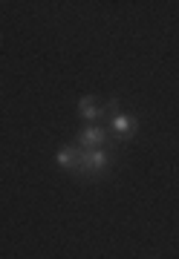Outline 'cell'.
Segmentation results:
<instances>
[{
	"mask_svg": "<svg viewBox=\"0 0 179 259\" xmlns=\"http://www.w3.org/2000/svg\"><path fill=\"white\" fill-rule=\"evenodd\" d=\"M104 141H107V130L104 127H87V130H81V136H78V147L98 150V147H104Z\"/></svg>",
	"mask_w": 179,
	"mask_h": 259,
	"instance_id": "1",
	"label": "cell"
},
{
	"mask_svg": "<svg viewBox=\"0 0 179 259\" xmlns=\"http://www.w3.org/2000/svg\"><path fill=\"white\" fill-rule=\"evenodd\" d=\"M110 130L116 136H130V133H136V118L124 115V112H116V115H110Z\"/></svg>",
	"mask_w": 179,
	"mask_h": 259,
	"instance_id": "2",
	"label": "cell"
},
{
	"mask_svg": "<svg viewBox=\"0 0 179 259\" xmlns=\"http://www.w3.org/2000/svg\"><path fill=\"white\" fill-rule=\"evenodd\" d=\"M107 167H110V153L104 147L90 150V176H101Z\"/></svg>",
	"mask_w": 179,
	"mask_h": 259,
	"instance_id": "3",
	"label": "cell"
},
{
	"mask_svg": "<svg viewBox=\"0 0 179 259\" xmlns=\"http://www.w3.org/2000/svg\"><path fill=\"white\" fill-rule=\"evenodd\" d=\"M58 164L69 170V173H76V164H78V147H64L58 153Z\"/></svg>",
	"mask_w": 179,
	"mask_h": 259,
	"instance_id": "4",
	"label": "cell"
},
{
	"mask_svg": "<svg viewBox=\"0 0 179 259\" xmlns=\"http://www.w3.org/2000/svg\"><path fill=\"white\" fill-rule=\"evenodd\" d=\"M78 112H81V118L84 121H95L98 115H101V110L95 107V101L90 98V95H84V98L78 101Z\"/></svg>",
	"mask_w": 179,
	"mask_h": 259,
	"instance_id": "5",
	"label": "cell"
}]
</instances>
